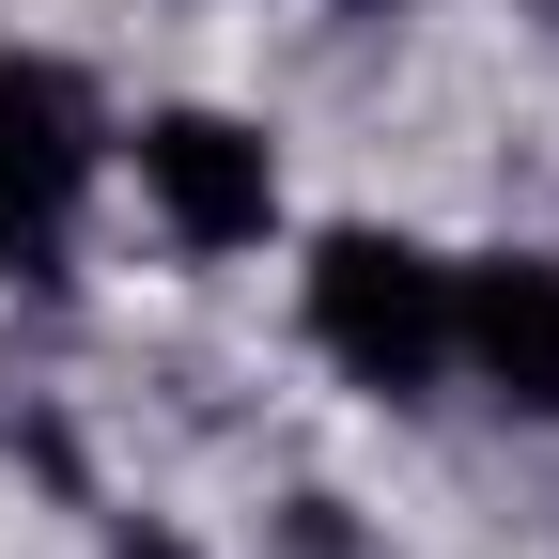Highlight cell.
<instances>
[{"mask_svg":"<svg viewBox=\"0 0 559 559\" xmlns=\"http://www.w3.org/2000/svg\"><path fill=\"white\" fill-rule=\"evenodd\" d=\"M296 326H311V358L358 389V404H436L451 389V249L342 218L296 264Z\"/></svg>","mask_w":559,"mask_h":559,"instance_id":"cell-1","label":"cell"},{"mask_svg":"<svg viewBox=\"0 0 559 559\" xmlns=\"http://www.w3.org/2000/svg\"><path fill=\"white\" fill-rule=\"evenodd\" d=\"M109 187V109L62 47H16L0 32V264L16 280H62L79 264V218Z\"/></svg>","mask_w":559,"mask_h":559,"instance_id":"cell-2","label":"cell"},{"mask_svg":"<svg viewBox=\"0 0 559 559\" xmlns=\"http://www.w3.org/2000/svg\"><path fill=\"white\" fill-rule=\"evenodd\" d=\"M109 156L140 171V218L187 264H234L280 234V140L249 109H140V124H109Z\"/></svg>","mask_w":559,"mask_h":559,"instance_id":"cell-3","label":"cell"},{"mask_svg":"<svg viewBox=\"0 0 559 559\" xmlns=\"http://www.w3.org/2000/svg\"><path fill=\"white\" fill-rule=\"evenodd\" d=\"M451 373L498 419L559 436V249H466L451 264Z\"/></svg>","mask_w":559,"mask_h":559,"instance_id":"cell-4","label":"cell"},{"mask_svg":"<svg viewBox=\"0 0 559 559\" xmlns=\"http://www.w3.org/2000/svg\"><path fill=\"white\" fill-rule=\"evenodd\" d=\"M280 559H373V544H358L342 498H296V513H280Z\"/></svg>","mask_w":559,"mask_h":559,"instance_id":"cell-5","label":"cell"},{"mask_svg":"<svg viewBox=\"0 0 559 559\" xmlns=\"http://www.w3.org/2000/svg\"><path fill=\"white\" fill-rule=\"evenodd\" d=\"M109 559H202V544H171V528H124V544H109Z\"/></svg>","mask_w":559,"mask_h":559,"instance_id":"cell-6","label":"cell"}]
</instances>
